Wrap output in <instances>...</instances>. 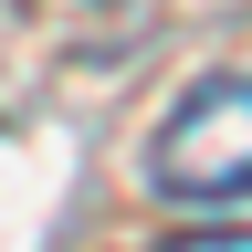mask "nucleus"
<instances>
[{
	"label": "nucleus",
	"mask_w": 252,
	"mask_h": 252,
	"mask_svg": "<svg viewBox=\"0 0 252 252\" xmlns=\"http://www.w3.org/2000/svg\"><path fill=\"white\" fill-rule=\"evenodd\" d=\"M147 179H158V200H179V210L252 200V74L189 84L168 105V126L147 137Z\"/></svg>",
	"instance_id": "f257e3e1"
}]
</instances>
